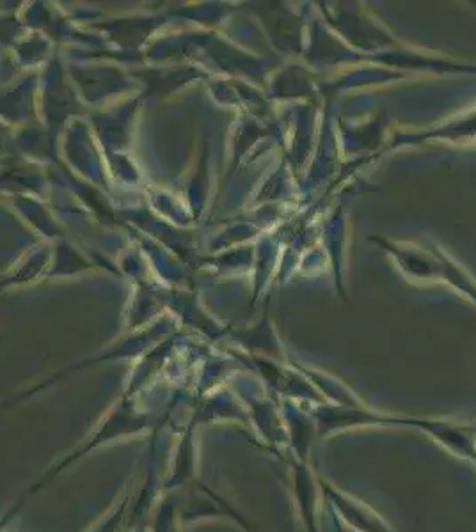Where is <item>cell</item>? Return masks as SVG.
<instances>
[{
    "label": "cell",
    "mask_w": 476,
    "mask_h": 532,
    "mask_svg": "<svg viewBox=\"0 0 476 532\" xmlns=\"http://www.w3.org/2000/svg\"><path fill=\"white\" fill-rule=\"evenodd\" d=\"M450 141V142H468L476 139V110L464 116L462 120H455L450 125L439 126L434 131H425L416 135L413 133L406 142H419V141Z\"/></svg>",
    "instance_id": "6da1fadb"
}]
</instances>
